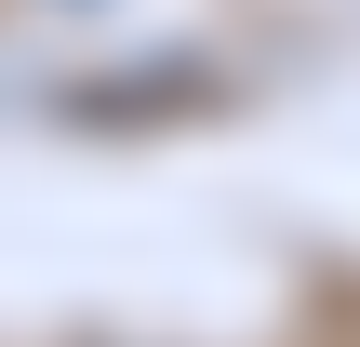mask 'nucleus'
<instances>
[]
</instances>
